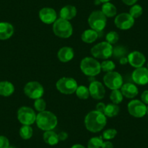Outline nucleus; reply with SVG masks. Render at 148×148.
Masks as SVG:
<instances>
[{"mask_svg": "<svg viewBox=\"0 0 148 148\" xmlns=\"http://www.w3.org/2000/svg\"><path fill=\"white\" fill-rule=\"evenodd\" d=\"M107 124V117L103 113L97 110L90 111L84 119L86 129L92 133L101 132Z\"/></svg>", "mask_w": 148, "mask_h": 148, "instance_id": "1", "label": "nucleus"}, {"mask_svg": "<svg viewBox=\"0 0 148 148\" xmlns=\"http://www.w3.org/2000/svg\"><path fill=\"white\" fill-rule=\"evenodd\" d=\"M36 123L41 130L52 131L57 126L58 123V118L50 111L45 110L36 115Z\"/></svg>", "mask_w": 148, "mask_h": 148, "instance_id": "2", "label": "nucleus"}, {"mask_svg": "<svg viewBox=\"0 0 148 148\" xmlns=\"http://www.w3.org/2000/svg\"><path fill=\"white\" fill-rule=\"evenodd\" d=\"M80 68L85 76L89 77H95L100 73L102 71L100 62H98L95 58L86 57L81 61Z\"/></svg>", "mask_w": 148, "mask_h": 148, "instance_id": "3", "label": "nucleus"}, {"mask_svg": "<svg viewBox=\"0 0 148 148\" xmlns=\"http://www.w3.org/2000/svg\"><path fill=\"white\" fill-rule=\"evenodd\" d=\"M52 29L55 36L62 39H68L71 37L73 31L72 25L69 21L60 18H58L54 23Z\"/></svg>", "mask_w": 148, "mask_h": 148, "instance_id": "4", "label": "nucleus"}, {"mask_svg": "<svg viewBox=\"0 0 148 148\" xmlns=\"http://www.w3.org/2000/svg\"><path fill=\"white\" fill-rule=\"evenodd\" d=\"M113 47L105 42H99L93 46L91 49V54L96 59L108 60L113 56Z\"/></svg>", "mask_w": 148, "mask_h": 148, "instance_id": "5", "label": "nucleus"}, {"mask_svg": "<svg viewBox=\"0 0 148 148\" xmlns=\"http://www.w3.org/2000/svg\"><path fill=\"white\" fill-rule=\"evenodd\" d=\"M88 23L90 28L97 32L103 31L107 24V17L101 10L93 11L89 15Z\"/></svg>", "mask_w": 148, "mask_h": 148, "instance_id": "6", "label": "nucleus"}, {"mask_svg": "<svg viewBox=\"0 0 148 148\" xmlns=\"http://www.w3.org/2000/svg\"><path fill=\"white\" fill-rule=\"evenodd\" d=\"M79 86L76 79L71 77H62L56 83V88L61 94L72 95L75 93Z\"/></svg>", "mask_w": 148, "mask_h": 148, "instance_id": "7", "label": "nucleus"}, {"mask_svg": "<svg viewBox=\"0 0 148 148\" xmlns=\"http://www.w3.org/2000/svg\"><path fill=\"white\" fill-rule=\"evenodd\" d=\"M103 82L105 86L111 90L120 89L123 84V77L116 71L106 73L103 77Z\"/></svg>", "mask_w": 148, "mask_h": 148, "instance_id": "8", "label": "nucleus"}, {"mask_svg": "<svg viewBox=\"0 0 148 148\" xmlns=\"http://www.w3.org/2000/svg\"><path fill=\"white\" fill-rule=\"evenodd\" d=\"M17 116L20 123L23 125L31 126L36 122V114L34 109L30 107L23 106L18 109Z\"/></svg>", "mask_w": 148, "mask_h": 148, "instance_id": "9", "label": "nucleus"}, {"mask_svg": "<svg viewBox=\"0 0 148 148\" xmlns=\"http://www.w3.org/2000/svg\"><path fill=\"white\" fill-rule=\"evenodd\" d=\"M24 93L32 99L42 98L45 94V88L38 82H29L24 86Z\"/></svg>", "mask_w": 148, "mask_h": 148, "instance_id": "10", "label": "nucleus"}, {"mask_svg": "<svg viewBox=\"0 0 148 148\" xmlns=\"http://www.w3.org/2000/svg\"><path fill=\"white\" fill-rule=\"evenodd\" d=\"M129 114L135 118H142L146 115L147 106L144 102L138 99H132L128 104Z\"/></svg>", "mask_w": 148, "mask_h": 148, "instance_id": "11", "label": "nucleus"}, {"mask_svg": "<svg viewBox=\"0 0 148 148\" xmlns=\"http://www.w3.org/2000/svg\"><path fill=\"white\" fill-rule=\"evenodd\" d=\"M114 23L119 29L126 31L133 27L134 24V18L129 13L123 12L116 17Z\"/></svg>", "mask_w": 148, "mask_h": 148, "instance_id": "12", "label": "nucleus"}, {"mask_svg": "<svg viewBox=\"0 0 148 148\" xmlns=\"http://www.w3.org/2000/svg\"><path fill=\"white\" fill-rule=\"evenodd\" d=\"M89 90L90 96L93 99L97 100H100L105 97V89L100 82L98 81H92L90 83L89 86Z\"/></svg>", "mask_w": 148, "mask_h": 148, "instance_id": "13", "label": "nucleus"}, {"mask_svg": "<svg viewBox=\"0 0 148 148\" xmlns=\"http://www.w3.org/2000/svg\"><path fill=\"white\" fill-rule=\"evenodd\" d=\"M132 80L136 84L146 85L148 84V69L145 67L136 68L132 75Z\"/></svg>", "mask_w": 148, "mask_h": 148, "instance_id": "14", "label": "nucleus"}, {"mask_svg": "<svg viewBox=\"0 0 148 148\" xmlns=\"http://www.w3.org/2000/svg\"><path fill=\"white\" fill-rule=\"evenodd\" d=\"M39 16L42 23L45 24H53L57 18V12L53 8H44L39 11Z\"/></svg>", "mask_w": 148, "mask_h": 148, "instance_id": "15", "label": "nucleus"}, {"mask_svg": "<svg viewBox=\"0 0 148 148\" xmlns=\"http://www.w3.org/2000/svg\"><path fill=\"white\" fill-rule=\"evenodd\" d=\"M128 61L131 66L135 68L143 67L146 62L145 56L139 51H133L127 55Z\"/></svg>", "mask_w": 148, "mask_h": 148, "instance_id": "16", "label": "nucleus"}, {"mask_svg": "<svg viewBox=\"0 0 148 148\" xmlns=\"http://www.w3.org/2000/svg\"><path fill=\"white\" fill-rule=\"evenodd\" d=\"M121 91L123 97L128 99H133L139 93V89L137 86L132 83L123 84V86L121 88Z\"/></svg>", "mask_w": 148, "mask_h": 148, "instance_id": "17", "label": "nucleus"}, {"mask_svg": "<svg viewBox=\"0 0 148 148\" xmlns=\"http://www.w3.org/2000/svg\"><path fill=\"white\" fill-rule=\"evenodd\" d=\"M14 34V27L8 22H0V40L9 39Z\"/></svg>", "mask_w": 148, "mask_h": 148, "instance_id": "18", "label": "nucleus"}, {"mask_svg": "<svg viewBox=\"0 0 148 148\" xmlns=\"http://www.w3.org/2000/svg\"><path fill=\"white\" fill-rule=\"evenodd\" d=\"M77 15V10L73 5H65L60 11V18L67 21H71Z\"/></svg>", "mask_w": 148, "mask_h": 148, "instance_id": "19", "label": "nucleus"}, {"mask_svg": "<svg viewBox=\"0 0 148 148\" xmlns=\"http://www.w3.org/2000/svg\"><path fill=\"white\" fill-rule=\"evenodd\" d=\"M58 58L62 62H68L74 58V50L69 47L60 48L58 52Z\"/></svg>", "mask_w": 148, "mask_h": 148, "instance_id": "20", "label": "nucleus"}, {"mask_svg": "<svg viewBox=\"0 0 148 148\" xmlns=\"http://www.w3.org/2000/svg\"><path fill=\"white\" fill-rule=\"evenodd\" d=\"M15 92V86L11 82L8 81L0 82V95L3 97H10Z\"/></svg>", "mask_w": 148, "mask_h": 148, "instance_id": "21", "label": "nucleus"}, {"mask_svg": "<svg viewBox=\"0 0 148 148\" xmlns=\"http://www.w3.org/2000/svg\"><path fill=\"white\" fill-rule=\"evenodd\" d=\"M98 38V32L92 29L85 30L82 34V40L84 43L92 44L95 42Z\"/></svg>", "mask_w": 148, "mask_h": 148, "instance_id": "22", "label": "nucleus"}, {"mask_svg": "<svg viewBox=\"0 0 148 148\" xmlns=\"http://www.w3.org/2000/svg\"><path fill=\"white\" fill-rule=\"evenodd\" d=\"M43 139L47 145L54 146L58 145L59 142V138H58V134L55 133L53 131H47L43 134Z\"/></svg>", "mask_w": 148, "mask_h": 148, "instance_id": "23", "label": "nucleus"}, {"mask_svg": "<svg viewBox=\"0 0 148 148\" xmlns=\"http://www.w3.org/2000/svg\"><path fill=\"white\" fill-rule=\"evenodd\" d=\"M101 11L107 18H113L116 16L117 14V9L116 6L110 2L104 3L102 5Z\"/></svg>", "mask_w": 148, "mask_h": 148, "instance_id": "24", "label": "nucleus"}, {"mask_svg": "<svg viewBox=\"0 0 148 148\" xmlns=\"http://www.w3.org/2000/svg\"><path fill=\"white\" fill-rule=\"evenodd\" d=\"M119 111H120V108H119V105L114 103H110L106 105L105 111H104V114L105 115L106 117L113 118L118 116Z\"/></svg>", "mask_w": 148, "mask_h": 148, "instance_id": "25", "label": "nucleus"}, {"mask_svg": "<svg viewBox=\"0 0 148 148\" xmlns=\"http://www.w3.org/2000/svg\"><path fill=\"white\" fill-rule=\"evenodd\" d=\"M20 136L22 139H29L32 137L33 134H34V131H33L32 127L31 126H28V125H23L22 127L20 129L19 131Z\"/></svg>", "mask_w": 148, "mask_h": 148, "instance_id": "26", "label": "nucleus"}, {"mask_svg": "<svg viewBox=\"0 0 148 148\" xmlns=\"http://www.w3.org/2000/svg\"><path fill=\"white\" fill-rule=\"evenodd\" d=\"M128 55H129L128 50L125 47L119 45V46L113 47V56H114V58H116V59L119 60L121 58H123V57H126Z\"/></svg>", "mask_w": 148, "mask_h": 148, "instance_id": "27", "label": "nucleus"}, {"mask_svg": "<svg viewBox=\"0 0 148 148\" xmlns=\"http://www.w3.org/2000/svg\"><path fill=\"white\" fill-rule=\"evenodd\" d=\"M110 99L113 103L119 105L123 101V95L120 89H114V90H112L110 95Z\"/></svg>", "mask_w": 148, "mask_h": 148, "instance_id": "28", "label": "nucleus"}, {"mask_svg": "<svg viewBox=\"0 0 148 148\" xmlns=\"http://www.w3.org/2000/svg\"><path fill=\"white\" fill-rule=\"evenodd\" d=\"M75 93L80 99H87L90 97L89 88L84 85L78 86Z\"/></svg>", "mask_w": 148, "mask_h": 148, "instance_id": "29", "label": "nucleus"}, {"mask_svg": "<svg viewBox=\"0 0 148 148\" xmlns=\"http://www.w3.org/2000/svg\"><path fill=\"white\" fill-rule=\"evenodd\" d=\"M103 139L102 136H95L91 138L87 143L88 148H101L102 147Z\"/></svg>", "mask_w": 148, "mask_h": 148, "instance_id": "30", "label": "nucleus"}, {"mask_svg": "<svg viewBox=\"0 0 148 148\" xmlns=\"http://www.w3.org/2000/svg\"><path fill=\"white\" fill-rule=\"evenodd\" d=\"M101 70L105 73H109L111 71H114L116 68V64L113 62V61L109 60H105L103 62L100 63Z\"/></svg>", "mask_w": 148, "mask_h": 148, "instance_id": "31", "label": "nucleus"}, {"mask_svg": "<svg viewBox=\"0 0 148 148\" xmlns=\"http://www.w3.org/2000/svg\"><path fill=\"white\" fill-rule=\"evenodd\" d=\"M143 13V9H142V6L139 5H132V8H130L129 10V14L133 17L134 18H138L141 16Z\"/></svg>", "mask_w": 148, "mask_h": 148, "instance_id": "32", "label": "nucleus"}, {"mask_svg": "<svg viewBox=\"0 0 148 148\" xmlns=\"http://www.w3.org/2000/svg\"><path fill=\"white\" fill-rule=\"evenodd\" d=\"M105 39L108 43L110 45H115L118 42L119 39V35L116 31H110L105 36Z\"/></svg>", "mask_w": 148, "mask_h": 148, "instance_id": "33", "label": "nucleus"}, {"mask_svg": "<svg viewBox=\"0 0 148 148\" xmlns=\"http://www.w3.org/2000/svg\"><path fill=\"white\" fill-rule=\"evenodd\" d=\"M34 106L36 110L40 113V112H42V111L46 110L47 103L45 99H42V98H39V99H35Z\"/></svg>", "mask_w": 148, "mask_h": 148, "instance_id": "34", "label": "nucleus"}, {"mask_svg": "<svg viewBox=\"0 0 148 148\" xmlns=\"http://www.w3.org/2000/svg\"><path fill=\"white\" fill-rule=\"evenodd\" d=\"M117 135V130L115 129H108L102 133V138L105 140H110L114 139Z\"/></svg>", "mask_w": 148, "mask_h": 148, "instance_id": "35", "label": "nucleus"}, {"mask_svg": "<svg viewBox=\"0 0 148 148\" xmlns=\"http://www.w3.org/2000/svg\"><path fill=\"white\" fill-rule=\"evenodd\" d=\"M10 147V141L5 136H0V148H8Z\"/></svg>", "mask_w": 148, "mask_h": 148, "instance_id": "36", "label": "nucleus"}, {"mask_svg": "<svg viewBox=\"0 0 148 148\" xmlns=\"http://www.w3.org/2000/svg\"><path fill=\"white\" fill-rule=\"evenodd\" d=\"M141 99L142 102L148 105V90H145V92H142L141 95Z\"/></svg>", "mask_w": 148, "mask_h": 148, "instance_id": "37", "label": "nucleus"}, {"mask_svg": "<svg viewBox=\"0 0 148 148\" xmlns=\"http://www.w3.org/2000/svg\"><path fill=\"white\" fill-rule=\"evenodd\" d=\"M105 107H106V105H105L104 102H99L97 105H96V110L99 111V112H101V113H104V111H105Z\"/></svg>", "mask_w": 148, "mask_h": 148, "instance_id": "38", "label": "nucleus"}, {"mask_svg": "<svg viewBox=\"0 0 148 148\" xmlns=\"http://www.w3.org/2000/svg\"><path fill=\"white\" fill-rule=\"evenodd\" d=\"M68 134L65 132H62L60 134H58V138L60 141H65L68 139Z\"/></svg>", "mask_w": 148, "mask_h": 148, "instance_id": "39", "label": "nucleus"}, {"mask_svg": "<svg viewBox=\"0 0 148 148\" xmlns=\"http://www.w3.org/2000/svg\"><path fill=\"white\" fill-rule=\"evenodd\" d=\"M101 148H113V145L109 140H107L105 142H103Z\"/></svg>", "mask_w": 148, "mask_h": 148, "instance_id": "40", "label": "nucleus"}, {"mask_svg": "<svg viewBox=\"0 0 148 148\" xmlns=\"http://www.w3.org/2000/svg\"><path fill=\"white\" fill-rule=\"evenodd\" d=\"M137 1L138 0H122V2L128 6H132V5H135Z\"/></svg>", "mask_w": 148, "mask_h": 148, "instance_id": "41", "label": "nucleus"}, {"mask_svg": "<svg viewBox=\"0 0 148 148\" xmlns=\"http://www.w3.org/2000/svg\"><path fill=\"white\" fill-rule=\"evenodd\" d=\"M119 62H120L121 65H126L127 63H129L127 57H123V58L119 59Z\"/></svg>", "mask_w": 148, "mask_h": 148, "instance_id": "42", "label": "nucleus"}, {"mask_svg": "<svg viewBox=\"0 0 148 148\" xmlns=\"http://www.w3.org/2000/svg\"><path fill=\"white\" fill-rule=\"evenodd\" d=\"M71 148H86L84 145H80V144H76V145H73Z\"/></svg>", "mask_w": 148, "mask_h": 148, "instance_id": "43", "label": "nucleus"}, {"mask_svg": "<svg viewBox=\"0 0 148 148\" xmlns=\"http://www.w3.org/2000/svg\"><path fill=\"white\" fill-rule=\"evenodd\" d=\"M100 3H106V2H109L110 0H99Z\"/></svg>", "mask_w": 148, "mask_h": 148, "instance_id": "44", "label": "nucleus"}, {"mask_svg": "<svg viewBox=\"0 0 148 148\" xmlns=\"http://www.w3.org/2000/svg\"><path fill=\"white\" fill-rule=\"evenodd\" d=\"M146 113H147V114L148 115V106L147 107V111H146Z\"/></svg>", "mask_w": 148, "mask_h": 148, "instance_id": "45", "label": "nucleus"}, {"mask_svg": "<svg viewBox=\"0 0 148 148\" xmlns=\"http://www.w3.org/2000/svg\"><path fill=\"white\" fill-rule=\"evenodd\" d=\"M8 148H16V147H12V146H10V147H8Z\"/></svg>", "mask_w": 148, "mask_h": 148, "instance_id": "46", "label": "nucleus"}, {"mask_svg": "<svg viewBox=\"0 0 148 148\" xmlns=\"http://www.w3.org/2000/svg\"><path fill=\"white\" fill-rule=\"evenodd\" d=\"M147 69H148V63H147Z\"/></svg>", "mask_w": 148, "mask_h": 148, "instance_id": "47", "label": "nucleus"}]
</instances>
